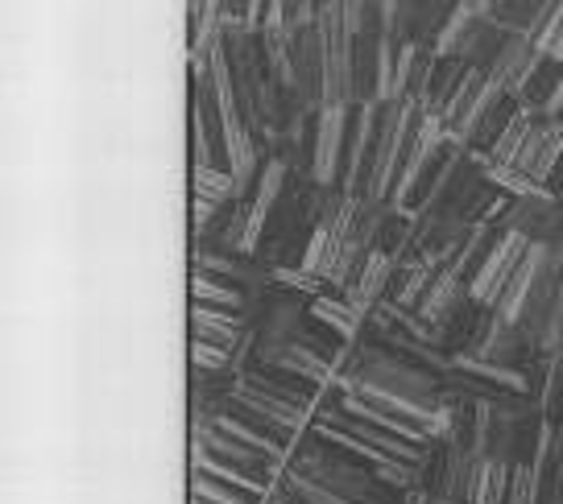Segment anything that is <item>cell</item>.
Instances as JSON below:
<instances>
[{"label": "cell", "instance_id": "cell-1", "mask_svg": "<svg viewBox=\"0 0 563 504\" xmlns=\"http://www.w3.org/2000/svg\"><path fill=\"white\" fill-rule=\"evenodd\" d=\"M220 46H224V58H229V75L232 88H236V100H241V112H245L249 128L265 141V149L274 154L278 145V133L286 124V100H282V88L274 79V67L265 58V42L257 25H241V21H229L224 34H220Z\"/></svg>", "mask_w": 563, "mask_h": 504}, {"label": "cell", "instance_id": "cell-2", "mask_svg": "<svg viewBox=\"0 0 563 504\" xmlns=\"http://www.w3.org/2000/svg\"><path fill=\"white\" fill-rule=\"evenodd\" d=\"M422 112H427V108L415 104V100H386V104H382L377 141H373V157H369V175H365V187H361L365 199H389L394 182H398V170H402L406 145H410V137H415Z\"/></svg>", "mask_w": 563, "mask_h": 504}, {"label": "cell", "instance_id": "cell-3", "mask_svg": "<svg viewBox=\"0 0 563 504\" xmlns=\"http://www.w3.org/2000/svg\"><path fill=\"white\" fill-rule=\"evenodd\" d=\"M506 34L510 30L493 18V13H485L476 0H460V9L452 13L448 30L435 42V54H443V58H464L468 67L489 70V63L497 58Z\"/></svg>", "mask_w": 563, "mask_h": 504}, {"label": "cell", "instance_id": "cell-4", "mask_svg": "<svg viewBox=\"0 0 563 504\" xmlns=\"http://www.w3.org/2000/svg\"><path fill=\"white\" fill-rule=\"evenodd\" d=\"M448 145H452L448 124H443L435 112H422L419 128H415V137H410V145H406L398 182H394V191H389V199H394L398 208H410V199L419 194V187L427 182V175L440 166V157L448 154Z\"/></svg>", "mask_w": 563, "mask_h": 504}, {"label": "cell", "instance_id": "cell-5", "mask_svg": "<svg viewBox=\"0 0 563 504\" xmlns=\"http://www.w3.org/2000/svg\"><path fill=\"white\" fill-rule=\"evenodd\" d=\"M460 356H473V360H489V365H510V368H527L534 356L543 351L530 344V335L522 331V323H514L506 314H497L485 306L481 323L473 331V344L460 351ZM456 360V356H452Z\"/></svg>", "mask_w": 563, "mask_h": 504}, {"label": "cell", "instance_id": "cell-6", "mask_svg": "<svg viewBox=\"0 0 563 504\" xmlns=\"http://www.w3.org/2000/svg\"><path fill=\"white\" fill-rule=\"evenodd\" d=\"M352 104H323L316 112V149H311V182L340 187L344 182V157H349Z\"/></svg>", "mask_w": 563, "mask_h": 504}, {"label": "cell", "instance_id": "cell-7", "mask_svg": "<svg viewBox=\"0 0 563 504\" xmlns=\"http://www.w3.org/2000/svg\"><path fill=\"white\" fill-rule=\"evenodd\" d=\"M514 112H518V100L489 79V88L481 91V100H476V104L464 112V121H456L448 133H452V141L464 145V149H473V154H489L493 141L501 137V128L510 124Z\"/></svg>", "mask_w": 563, "mask_h": 504}, {"label": "cell", "instance_id": "cell-8", "mask_svg": "<svg viewBox=\"0 0 563 504\" xmlns=\"http://www.w3.org/2000/svg\"><path fill=\"white\" fill-rule=\"evenodd\" d=\"M530 253V240L522 232H510V227H497V236H493L489 253L481 257V265L473 269V278H468V294L481 302V306H493L497 294H501V285L510 281V273L522 265V257Z\"/></svg>", "mask_w": 563, "mask_h": 504}, {"label": "cell", "instance_id": "cell-9", "mask_svg": "<svg viewBox=\"0 0 563 504\" xmlns=\"http://www.w3.org/2000/svg\"><path fill=\"white\" fill-rule=\"evenodd\" d=\"M497 227L522 232L530 244H547V248H563V203L551 191L530 194V199H510Z\"/></svg>", "mask_w": 563, "mask_h": 504}, {"label": "cell", "instance_id": "cell-10", "mask_svg": "<svg viewBox=\"0 0 563 504\" xmlns=\"http://www.w3.org/2000/svg\"><path fill=\"white\" fill-rule=\"evenodd\" d=\"M460 0H394V42L435 46Z\"/></svg>", "mask_w": 563, "mask_h": 504}, {"label": "cell", "instance_id": "cell-11", "mask_svg": "<svg viewBox=\"0 0 563 504\" xmlns=\"http://www.w3.org/2000/svg\"><path fill=\"white\" fill-rule=\"evenodd\" d=\"M394 269H398V253H386V248H373L369 257L361 261L356 278L344 285V298H349L356 311L377 314L389 302V290H394Z\"/></svg>", "mask_w": 563, "mask_h": 504}, {"label": "cell", "instance_id": "cell-12", "mask_svg": "<svg viewBox=\"0 0 563 504\" xmlns=\"http://www.w3.org/2000/svg\"><path fill=\"white\" fill-rule=\"evenodd\" d=\"M377 121H382V104H352L349 157H344V182H340V191L361 194V187H365L373 141H377Z\"/></svg>", "mask_w": 563, "mask_h": 504}, {"label": "cell", "instance_id": "cell-13", "mask_svg": "<svg viewBox=\"0 0 563 504\" xmlns=\"http://www.w3.org/2000/svg\"><path fill=\"white\" fill-rule=\"evenodd\" d=\"M560 157H563V124L539 116L514 166H518L527 178H534L539 187H547V182H551V175H555V166H560Z\"/></svg>", "mask_w": 563, "mask_h": 504}, {"label": "cell", "instance_id": "cell-14", "mask_svg": "<svg viewBox=\"0 0 563 504\" xmlns=\"http://www.w3.org/2000/svg\"><path fill=\"white\" fill-rule=\"evenodd\" d=\"M435 63H440L435 46L398 42V58H394V100H415V104H422Z\"/></svg>", "mask_w": 563, "mask_h": 504}, {"label": "cell", "instance_id": "cell-15", "mask_svg": "<svg viewBox=\"0 0 563 504\" xmlns=\"http://www.w3.org/2000/svg\"><path fill=\"white\" fill-rule=\"evenodd\" d=\"M539 58H543V54H539V42H534L530 34H518V30H510L485 75H489L497 88H506L510 96H518V88L527 83V75L534 70V63H539Z\"/></svg>", "mask_w": 563, "mask_h": 504}, {"label": "cell", "instance_id": "cell-16", "mask_svg": "<svg viewBox=\"0 0 563 504\" xmlns=\"http://www.w3.org/2000/svg\"><path fill=\"white\" fill-rule=\"evenodd\" d=\"M249 335V318L241 311H224V306H208V302H191V339H208L220 348L236 351Z\"/></svg>", "mask_w": 563, "mask_h": 504}, {"label": "cell", "instance_id": "cell-17", "mask_svg": "<svg viewBox=\"0 0 563 504\" xmlns=\"http://www.w3.org/2000/svg\"><path fill=\"white\" fill-rule=\"evenodd\" d=\"M468 278L460 273L456 265H443V269H435V278H431V285H427V294L419 298V318L422 323H440V318H448V314L456 311L460 302H468Z\"/></svg>", "mask_w": 563, "mask_h": 504}, {"label": "cell", "instance_id": "cell-18", "mask_svg": "<svg viewBox=\"0 0 563 504\" xmlns=\"http://www.w3.org/2000/svg\"><path fill=\"white\" fill-rule=\"evenodd\" d=\"M431 278H435V265L427 261L422 253H415V248L398 253V269H394V290H389V302H394V306H406V311H415V306H419V298L427 294Z\"/></svg>", "mask_w": 563, "mask_h": 504}, {"label": "cell", "instance_id": "cell-19", "mask_svg": "<svg viewBox=\"0 0 563 504\" xmlns=\"http://www.w3.org/2000/svg\"><path fill=\"white\" fill-rule=\"evenodd\" d=\"M485 13L501 21L506 30H518V34H539L551 18V9L560 4V0H476Z\"/></svg>", "mask_w": 563, "mask_h": 504}, {"label": "cell", "instance_id": "cell-20", "mask_svg": "<svg viewBox=\"0 0 563 504\" xmlns=\"http://www.w3.org/2000/svg\"><path fill=\"white\" fill-rule=\"evenodd\" d=\"M510 471H514V463H501V459H493V455H481L473 463V475H468V496H464V504H506Z\"/></svg>", "mask_w": 563, "mask_h": 504}, {"label": "cell", "instance_id": "cell-21", "mask_svg": "<svg viewBox=\"0 0 563 504\" xmlns=\"http://www.w3.org/2000/svg\"><path fill=\"white\" fill-rule=\"evenodd\" d=\"M563 83V63L560 58H539L534 63V70L527 75V83L518 88V108H527V112H534V116H543V108L551 104V96H555V88Z\"/></svg>", "mask_w": 563, "mask_h": 504}, {"label": "cell", "instance_id": "cell-22", "mask_svg": "<svg viewBox=\"0 0 563 504\" xmlns=\"http://www.w3.org/2000/svg\"><path fill=\"white\" fill-rule=\"evenodd\" d=\"M191 302H208V306H224V311H241L249 318V294L241 285H232L220 273L208 269H191Z\"/></svg>", "mask_w": 563, "mask_h": 504}, {"label": "cell", "instance_id": "cell-23", "mask_svg": "<svg viewBox=\"0 0 563 504\" xmlns=\"http://www.w3.org/2000/svg\"><path fill=\"white\" fill-rule=\"evenodd\" d=\"M464 75H468V63H464V58H443L440 54V63H435V70H431V83H427V100H422V108L435 112V116H443V108H448V100L456 96Z\"/></svg>", "mask_w": 563, "mask_h": 504}, {"label": "cell", "instance_id": "cell-24", "mask_svg": "<svg viewBox=\"0 0 563 504\" xmlns=\"http://www.w3.org/2000/svg\"><path fill=\"white\" fill-rule=\"evenodd\" d=\"M191 194L211 199V203H232V199H241V187L229 166H191Z\"/></svg>", "mask_w": 563, "mask_h": 504}, {"label": "cell", "instance_id": "cell-25", "mask_svg": "<svg viewBox=\"0 0 563 504\" xmlns=\"http://www.w3.org/2000/svg\"><path fill=\"white\" fill-rule=\"evenodd\" d=\"M191 496L208 504H265V496L241 484H229V480H216L208 471H191Z\"/></svg>", "mask_w": 563, "mask_h": 504}, {"label": "cell", "instance_id": "cell-26", "mask_svg": "<svg viewBox=\"0 0 563 504\" xmlns=\"http://www.w3.org/2000/svg\"><path fill=\"white\" fill-rule=\"evenodd\" d=\"M481 157V170H485V178H489L493 187L501 194H510V199H530V194H543L547 187H539L534 178H527L518 166H506V161H493V157L476 154Z\"/></svg>", "mask_w": 563, "mask_h": 504}, {"label": "cell", "instance_id": "cell-27", "mask_svg": "<svg viewBox=\"0 0 563 504\" xmlns=\"http://www.w3.org/2000/svg\"><path fill=\"white\" fill-rule=\"evenodd\" d=\"M534 112H527V108H518L510 116V124L501 128V137L493 141V149L485 157H493V161H506V166H514L518 161V154H522V145H527V137H530V128H534Z\"/></svg>", "mask_w": 563, "mask_h": 504}, {"label": "cell", "instance_id": "cell-28", "mask_svg": "<svg viewBox=\"0 0 563 504\" xmlns=\"http://www.w3.org/2000/svg\"><path fill=\"white\" fill-rule=\"evenodd\" d=\"M485 88H489V75H485V70H481V67H468V75L460 79L456 96L448 100V108H443V116H440V121L448 124V128H452V124H456V121H464V112H468V108H473L476 100H481V91H485Z\"/></svg>", "mask_w": 563, "mask_h": 504}, {"label": "cell", "instance_id": "cell-29", "mask_svg": "<svg viewBox=\"0 0 563 504\" xmlns=\"http://www.w3.org/2000/svg\"><path fill=\"white\" fill-rule=\"evenodd\" d=\"M543 484H547L543 468H534V463H514L506 504H543Z\"/></svg>", "mask_w": 563, "mask_h": 504}, {"label": "cell", "instance_id": "cell-30", "mask_svg": "<svg viewBox=\"0 0 563 504\" xmlns=\"http://www.w3.org/2000/svg\"><path fill=\"white\" fill-rule=\"evenodd\" d=\"M191 368L195 372H232V351L208 339H191Z\"/></svg>", "mask_w": 563, "mask_h": 504}, {"label": "cell", "instance_id": "cell-31", "mask_svg": "<svg viewBox=\"0 0 563 504\" xmlns=\"http://www.w3.org/2000/svg\"><path fill=\"white\" fill-rule=\"evenodd\" d=\"M534 42H539V54H547V58H560V63H563V0L551 9V18H547V25L534 34Z\"/></svg>", "mask_w": 563, "mask_h": 504}, {"label": "cell", "instance_id": "cell-32", "mask_svg": "<svg viewBox=\"0 0 563 504\" xmlns=\"http://www.w3.org/2000/svg\"><path fill=\"white\" fill-rule=\"evenodd\" d=\"M398 504H431V492L427 488H410V492L398 496Z\"/></svg>", "mask_w": 563, "mask_h": 504}, {"label": "cell", "instance_id": "cell-33", "mask_svg": "<svg viewBox=\"0 0 563 504\" xmlns=\"http://www.w3.org/2000/svg\"><path fill=\"white\" fill-rule=\"evenodd\" d=\"M229 21H249V0H229Z\"/></svg>", "mask_w": 563, "mask_h": 504}, {"label": "cell", "instance_id": "cell-34", "mask_svg": "<svg viewBox=\"0 0 563 504\" xmlns=\"http://www.w3.org/2000/svg\"><path fill=\"white\" fill-rule=\"evenodd\" d=\"M547 191L563 203V157H560V166H555V175H551V182H547Z\"/></svg>", "mask_w": 563, "mask_h": 504}, {"label": "cell", "instance_id": "cell-35", "mask_svg": "<svg viewBox=\"0 0 563 504\" xmlns=\"http://www.w3.org/2000/svg\"><path fill=\"white\" fill-rule=\"evenodd\" d=\"M431 504H460V501H448V496H431Z\"/></svg>", "mask_w": 563, "mask_h": 504}, {"label": "cell", "instance_id": "cell-36", "mask_svg": "<svg viewBox=\"0 0 563 504\" xmlns=\"http://www.w3.org/2000/svg\"><path fill=\"white\" fill-rule=\"evenodd\" d=\"M191 504H208V501H199V496H191Z\"/></svg>", "mask_w": 563, "mask_h": 504}, {"label": "cell", "instance_id": "cell-37", "mask_svg": "<svg viewBox=\"0 0 563 504\" xmlns=\"http://www.w3.org/2000/svg\"><path fill=\"white\" fill-rule=\"evenodd\" d=\"M560 124H563V116H560Z\"/></svg>", "mask_w": 563, "mask_h": 504}]
</instances>
